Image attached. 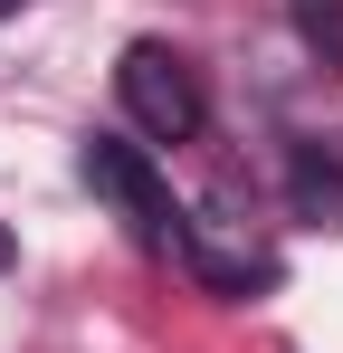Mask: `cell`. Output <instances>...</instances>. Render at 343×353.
<instances>
[{
    "label": "cell",
    "mask_w": 343,
    "mask_h": 353,
    "mask_svg": "<svg viewBox=\"0 0 343 353\" xmlns=\"http://www.w3.org/2000/svg\"><path fill=\"white\" fill-rule=\"evenodd\" d=\"M76 172L96 181V201L124 210V230L143 239V248H191V220H181V201H172V181L153 172V153L143 143H114V134H86V153H76Z\"/></svg>",
    "instance_id": "cell-1"
},
{
    "label": "cell",
    "mask_w": 343,
    "mask_h": 353,
    "mask_svg": "<svg viewBox=\"0 0 343 353\" xmlns=\"http://www.w3.org/2000/svg\"><path fill=\"white\" fill-rule=\"evenodd\" d=\"M114 86H124V115L143 124L153 143H191L200 124H210V96H200V67L163 48V39H134L124 67H114Z\"/></svg>",
    "instance_id": "cell-2"
},
{
    "label": "cell",
    "mask_w": 343,
    "mask_h": 353,
    "mask_svg": "<svg viewBox=\"0 0 343 353\" xmlns=\"http://www.w3.org/2000/svg\"><path fill=\"white\" fill-rule=\"evenodd\" d=\"M295 210L305 220H343V153L295 143Z\"/></svg>",
    "instance_id": "cell-3"
},
{
    "label": "cell",
    "mask_w": 343,
    "mask_h": 353,
    "mask_svg": "<svg viewBox=\"0 0 343 353\" xmlns=\"http://www.w3.org/2000/svg\"><path fill=\"white\" fill-rule=\"evenodd\" d=\"M286 19H295V39H305V58L334 67L343 77V0H286Z\"/></svg>",
    "instance_id": "cell-4"
},
{
    "label": "cell",
    "mask_w": 343,
    "mask_h": 353,
    "mask_svg": "<svg viewBox=\"0 0 343 353\" xmlns=\"http://www.w3.org/2000/svg\"><path fill=\"white\" fill-rule=\"evenodd\" d=\"M0 268H10V239H0Z\"/></svg>",
    "instance_id": "cell-5"
}]
</instances>
